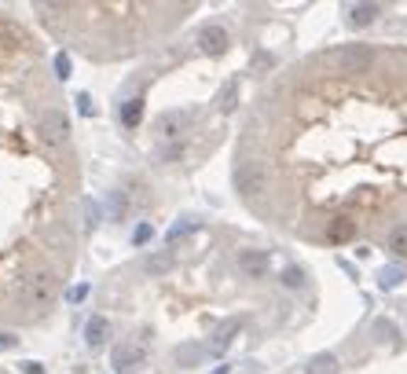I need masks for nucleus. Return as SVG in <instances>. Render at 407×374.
I'll use <instances>...</instances> for the list:
<instances>
[{
    "label": "nucleus",
    "instance_id": "f3484780",
    "mask_svg": "<svg viewBox=\"0 0 407 374\" xmlns=\"http://www.w3.org/2000/svg\"><path fill=\"white\" fill-rule=\"evenodd\" d=\"M77 103H81L84 114H92V99H89V96H77Z\"/></svg>",
    "mask_w": 407,
    "mask_h": 374
},
{
    "label": "nucleus",
    "instance_id": "1a4fd4ad",
    "mask_svg": "<svg viewBox=\"0 0 407 374\" xmlns=\"http://www.w3.org/2000/svg\"><path fill=\"white\" fill-rule=\"evenodd\" d=\"M140 118H143V99H140V96H128V99L121 103V125H125V128H136Z\"/></svg>",
    "mask_w": 407,
    "mask_h": 374
},
{
    "label": "nucleus",
    "instance_id": "6e6552de",
    "mask_svg": "<svg viewBox=\"0 0 407 374\" xmlns=\"http://www.w3.org/2000/svg\"><path fill=\"white\" fill-rule=\"evenodd\" d=\"M106 334H111V323H106V316H92L89 326H84V341H89L92 348L106 341Z\"/></svg>",
    "mask_w": 407,
    "mask_h": 374
},
{
    "label": "nucleus",
    "instance_id": "ddd939ff",
    "mask_svg": "<svg viewBox=\"0 0 407 374\" xmlns=\"http://www.w3.org/2000/svg\"><path fill=\"white\" fill-rule=\"evenodd\" d=\"M52 70H55L59 81H62V77H70V55H67V52H59V55L52 59Z\"/></svg>",
    "mask_w": 407,
    "mask_h": 374
},
{
    "label": "nucleus",
    "instance_id": "9d476101",
    "mask_svg": "<svg viewBox=\"0 0 407 374\" xmlns=\"http://www.w3.org/2000/svg\"><path fill=\"white\" fill-rule=\"evenodd\" d=\"M242 272H246V275H264V272H268L264 250H242Z\"/></svg>",
    "mask_w": 407,
    "mask_h": 374
},
{
    "label": "nucleus",
    "instance_id": "7ed1b4c3",
    "mask_svg": "<svg viewBox=\"0 0 407 374\" xmlns=\"http://www.w3.org/2000/svg\"><path fill=\"white\" fill-rule=\"evenodd\" d=\"M191 11L195 4H37L52 37L96 62L147 52Z\"/></svg>",
    "mask_w": 407,
    "mask_h": 374
},
{
    "label": "nucleus",
    "instance_id": "dca6fc26",
    "mask_svg": "<svg viewBox=\"0 0 407 374\" xmlns=\"http://www.w3.org/2000/svg\"><path fill=\"white\" fill-rule=\"evenodd\" d=\"M84 294H89V290H84V286H74V290H67V301H81Z\"/></svg>",
    "mask_w": 407,
    "mask_h": 374
},
{
    "label": "nucleus",
    "instance_id": "f8f14e48",
    "mask_svg": "<svg viewBox=\"0 0 407 374\" xmlns=\"http://www.w3.org/2000/svg\"><path fill=\"white\" fill-rule=\"evenodd\" d=\"M308 374H334V356H316L308 363Z\"/></svg>",
    "mask_w": 407,
    "mask_h": 374
},
{
    "label": "nucleus",
    "instance_id": "2eb2a0df",
    "mask_svg": "<svg viewBox=\"0 0 407 374\" xmlns=\"http://www.w3.org/2000/svg\"><path fill=\"white\" fill-rule=\"evenodd\" d=\"M147 238H151V228H147V224H143V228H136V235H133V242H136V246H143Z\"/></svg>",
    "mask_w": 407,
    "mask_h": 374
},
{
    "label": "nucleus",
    "instance_id": "a211bd4d",
    "mask_svg": "<svg viewBox=\"0 0 407 374\" xmlns=\"http://www.w3.org/2000/svg\"><path fill=\"white\" fill-rule=\"evenodd\" d=\"M0 374H11V370H4V367H0Z\"/></svg>",
    "mask_w": 407,
    "mask_h": 374
},
{
    "label": "nucleus",
    "instance_id": "0eeeda50",
    "mask_svg": "<svg viewBox=\"0 0 407 374\" xmlns=\"http://www.w3.org/2000/svg\"><path fill=\"white\" fill-rule=\"evenodd\" d=\"M165 272H173V253H169V250H158V253H151V257L143 260V275L162 279Z\"/></svg>",
    "mask_w": 407,
    "mask_h": 374
},
{
    "label": "nucleus",
    "instance_id": "39448f33",
    "mask_svg": "<svg viewBox=\"0 0 407 374\" xmlns=\"http://www.w3.org/2000/svg\"><path fill=\"white\" fill-rule=\"evenodd\" d=\"M155 132L162 140H180L187 132V114H184V110H165V114L155 121Z\"/></svg>",
    "mask_w": 407,
    "mask_h": 374
},
{
    "label": "nucleus",
    "instance_id": "9b49d317",
    "mask_svg": "<svg viewBox=\"0 0 407 374\" xmlns=\"http://www.w3.org/2000/svg\"><path fill=\"white\" fill-rule=\"evenodd\" d=\"M125 216H128L125 191H111V194H106V220H125Z\"/></svg>",
    "mask_w": 407,
    "mask_h": 374
},
{
    "label": "nucleus",
    "instance_id": "f03ea898",
    "mask_svg": "<svg viewBox=\"0 0 407 374\" xmlns=\"http://www.w3.org/2000/svg\"><path fill=\"white\" fill-rule=\"evenodd\" d=\"M81 158L40 40L0 11V330L45 323L81 253Z\"/></svg>",
    "mask_w": 407,
    "mask_h": 374
},
{
    "label": "nucleus",
    "instance_id": "423d86ee",
    "mask_svg": "<svg viewBox=\"0 0 407 374\" xmlns=\"http://www.w3.org/2000/svg\"><path fill=\"white\" fill-rule=\"evenodd\" d=\"M199 44H202V52L217 55V52L228 48V33H224L221 26H202V30H199Z\"/></svg>",
    "mask_w": 407,
    "mask_h": 374
},
{
    "label": "nucleus",
    "instance_id": "20e7f679",
    "mask_svg": "<svg viewBox=\"0 0 407 374\" xmlns=\"http://www.w3.org/2000/svg\"><path fill=\"white\" fill-rule=\"evenodd\" d=\"M111 367L118 374H136L143 367V348H136V341H118L111 348Z\"/></svg>",
    "mask_w": 407,
    "mask_h": 374
},
{
    "label": "nucleus",
    "instance_id": "f257e3e1",
    "mask_svg": "<svg viewBox=\"0 0 407 374\" xmlns=\"http://www.w3.org/2000/svg\"><path fill=\"white\" fill-rule=\"evenodd\" d=\"M231 180L290 238L407 264V44H330L279 70L242 121Z\"/></svg>",
    "mask_w": 407,
    "mask_h": 374
},
{
    "label": "nucleus",
    "instance_id": "4468645a",
    "mask_svg": "<svg viewBox=\"0 0 407 374\" xmlns=\"http://www.w3.org/2000/svg\"><path fill=\"white\" fill-rule=\"evenodd\" d=\"M378 15V8H356L352 11V22H356V26H363V22H371Z\"/></svg>",
    "mask_w": 407,
    "mask_h": 374
}]
</instances>
